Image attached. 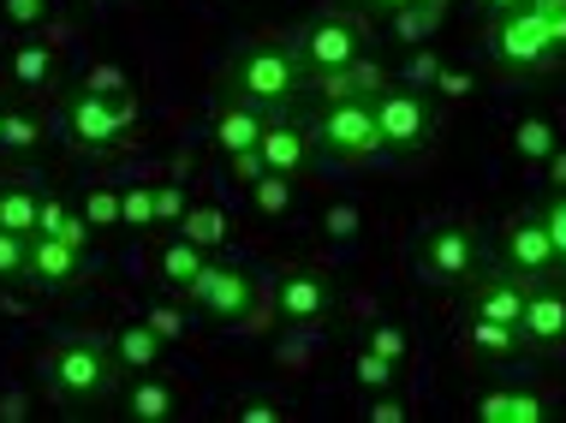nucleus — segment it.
I'll return each mask as SVG.
<instances>
[{"label": "nucleus", "mask_w": 566, "mask_h": 423, "mask_svg": "<svg viewBox=\"0 0 566 423\" xmlns=\"http://www.w3.org/2000/svg\"><path fill=\"white\" fill-rule=\"evenodd\" d=\"M0 12H7V24H19V30L49 24V0H0Z\"/></svg>", "instance_id": "obj_40"}, {"label": "nucleus", "mask_w": 566, "mask_h": 423, "mask_svg": "<svg viewBox=\"0 0 566 423\" xmlns=\"http://www.w3.org/2000/svg\"><path fill=\"white\" fill-rule=\"evenodd\" d=\"M436 7H448V0H436Z\"/></svg>", "instance_id": "obj_52"}, {"label": "nucleus", "mask_w": 566, "mask_h": 423, "mask_svg": "<svg viewBox=\"0 0 566 423\" xmlns=\"http://www.w3.org/2000/svg\"><path fill=\"white\" fill-rule=\"evenodd\" d=\"M501 268L518 275L525 286L560 275V256H555V245H548V233H543V215H513L507 226H501Z\"/></svg>", "instance_id": "obj_9"}, {"label": "nucleus", "mask_w": 566, "mask_h": 423, "mask_svg": "<svg viewBox=\"0 0 566 423\" xmlns=\"http://www.w3.org/2000/svg\"><path fill=\"white\" fill-rule=\"evenodd\" d=\"M149 198H156V226H167V221L179 226V215H186V191H179L174 179H167V186H149Z\"/></svg>", "instance_id": "obj_41"}, {"label": "nucleus", "mask_w": 566, "mask_h": 423, "mask_svg": "<svg viewBox=\"0 0 566 423\" xmlns=\"http://www.w3.org/2000/svg\"><path fill=\"white\" fill-rule=\"evenodd\" d=\"M149 226H156V198H149V186L119 191V233H149Z\"/></svg>", "instance_id": "obj_33"}, {"label": "nucleus", "mask_w": 566, "mask_h": 423, "mask_svg": "<svg viewBox=\"0 0 566 423\" xmlns=\"http://www.w3.org/2000/svg\"><path fill=\"white\" fill-rule=\"evenodd\" d=\"M227 89L244 96L251 108H286V102L304 89V66L293 49H281V42H251V49L233 54V66H227Z\"/></svg>", "instance_id": "obj_2"}, {"label": "nucleus", "mask_w": 566, "mask_h": 423, "mask_svg": "<svg viewBox=\"0 0 566 423\" xmlns=\"http://www.w3.org/2000/svg\"><path fill=\"white\" fill-rule=\"evenodd\" d=\"M531 7L548 19V36H555V49L566 54V0H531Z\"/></svg>", "instance_id": "obj_46"}, {"label": "nucleus", "mask_w": 566, "mask_h": 423, "mask_svg": "<svg viewBox=\"0 0 566 423\" xmlns=\"http://www.w3.org/2000/svg\"><path fill=\"white\" fill-rule=\"evenodd\" d=\"M114 358H119V370H126V376L156 370V364H161V335L144 322V316H137V322H126V328L114 335Z\"/></svg>", "instance_id": "obj_20"}, {"label": "nucleus", "mask_w": 566, "mask_h": 423, "mask_svg": "<svg viewBox=\"0 0 566 423\" xmlns=\"http://www.w3.org/2000/svg\"><path fill=\"white\" fill-rule=\"evenodd\" d=\"M233 417H239V423H281L286 412H281V405H274L269 394H251V400L233 405Z\"/></svg>", "instance_id": "obj_42"}, {"label": "nucleus", "mask_w": 566, "mask_h": 423, "mask_svg": "<svg viewBox=\"0 0 566 423\" xmlns=\"http://www.w3.org/2000/svg\"><path fill=\"white\" fill-rule=\"evenodd\" d=\"M137 102L126 96H96V89H72L66 96V138L78 149H119L132 138Z\"/></svg>", "instance_id": "obj_6"}, {"label": "nucleus", "mask_w": 566, "mask_h": 423, "mask_svg": "<svg viewBox=\"0 0 566 423\" xmlns=\"http://www.w3.org/2000/svg\"><path fill=\"white\" fill-rule=\"evenodd\" d=\"M518 340L531 352H560L566 346V286L537 281L525 293V316H518Z\"/></svg>", "instance_id": "obj_14"}, {"label": "nucleus", "mask_w": 566, "mask_h": 423, "mask_svg": "<svg viewBox=\"0 0 566 423\" xmlns=\"http://www.w3.org/2000/svg\"><path fill=\"white\" fill-rule=\"evenodd\" d=\"M483 251H478V233L459 221H441L430 226V233L418 239V251H411V275H418L423 286H441V293H453V286H465L471 275H478Z\"/></svg>", "instance_id": "obj_3"}, {"label": "nucleus", "mask_w": 566, "mask_h": 423, "mask_svg": "<svg viewBox=\"0 0 566 423\" xmlns=\"http://www.w3.org/2000/svg\"><path fill=\"white\" fill-rule=\"evenodd\" d=\"M352 382H358L364 394H381V388L400 382V364L381 358V352H370V346H358V358H352Z\"/></svg>", "instance_id": "obj_30"}, {"label": "nucleus", "mask_w": 566, "mask_h": 423, "mask_svg": "<svg viewBox=\"0 0 566 423\" xmlns=\"http://www.w3.org/2000/svg\"><path fill=\"white\" fill-rule=\"evenodd\" d=\"M119 358L114 346L102 340H60L42 352V382H49V394L60 405H72V412H84V405H102L119 388Z\"/></svg>", "instance_id": "obj_1"}, {"label": "nucleus", "mask_w": 566, "mask_h": 423, "mask_svg": "<svg viewBox=\"0 0 566 423\" xmlns=\"http://www.w3.org/2000/svg\"><path fill=\"white\" fill-rule=\"evenodd\" d=\"M364 346L381 352V358H394V364H406V358H411V340H406L400 322H370V328H364Z\"/></svg>", "instance_id": "obj_34"}, {"label": "nucleus", "mask_w": 566, "mask_h": 423, "mask_svg": "<svg viewBox=\"0 0 566 423\" xmlns=\"http://www.w3.org/2000/svg\"><path fill=\"white\" fill-rule=\"evenodd\" d=\"M84 89H96V96H126V72H119V66H108V60H102V66H90Z\"/></svg>", "instance_id": "obj_43"}, {"label": "nucleus", "mask_w": 566, "mask_h": 423, "mask_svg": "<svg viewBox=\"0 0 566 423\" xmlns=\"http://www.w3.org/2000/svg\"><path fill=\"white\" fill-rule=\"evenodd\" d=\"M525 293H531V286L518 275H507V268H478V275L465 281V316H489V322L518 328V316H525Z\"/></svg>", "instance_id": "obj_13"}, {"label": "nucleus", "mask_w": 566, "mask_h": 423, "mask_svg": "<svg viewBox=\"0 0 566 423\" xmlns=\"http://www.w3.org/2000/svg\"><path fill=\"white\" fill-rule=\"evenodd\" d=\"M543 233H548V245H555L560 268H566V186L548 191V203H543Z\"/></svg>", "instance_id": "obj_35"}, {"label": "nucleus", "mask_w": 566, "mask_h": 423, "mask_svg": "<svg viewBox=\"0 0 566 423\" xmlns=\"http://www.w3.org/2000/svg\"><path fill=\"white\" fill-rule=\"evenodd\" d=\"M42 114H30V108H7V119H0V149L7 156H24V149H36L42 144Z\"/></svg>", "instance_id": "obj_29"}, {"label": "nucleus", "mask_w": 566, "mask_h": 423, "mask_svg": "<svg viewBox=\"0 0 566 423\" xmlns=\"http://www.w3.org/2000/svg\"><path fill=\"white\" fill-rule=\"evenodd\" d=\"M203 263H209V251H197L191 239L179 233V239H167V245H161V256H156V275H161L167 293H179V298H186V293H191V281H197V268H203Z\"/></svg>", "instance_id": "obj_19"}, {"label": "nucleus", "mask_w": 566, "mask_h": 423, "mask_svg": "<svg viewBox=\"0 0 566 423\" xmlns=\"http://www.w3.org/2000/svg\"><path fill=\"white\" fill-rule=\"evenodd\" d=\"M304 84L316 89L323 102H340V96H376L381 84H388V72L376 66V60H352V66H328V72H304Z\"/></svg>", "instance_id": "obj_17"}, {"label": "nucleus", "mask_w": 566, "mask_h": 423, "mask_svg": "<svg viewBox=\"0 0 566 423\" xmlns=\"http://www.w3.org/2000/svg\"><path fill=\"white\" fill-rule=\"evenodd\" d=\"M328 310H334L328 275H316V268H286L281 286H274V316H281L286 328H316Z\"/></svg>", "instance_id": "obj_11"}, {"label": "nucleus", "mask_w": 566, "mask_h": 423, "mask_svg": "<svg viewBox=\"0 0 566 423\" xmlns=\"http://www.w3.org/2000/svg\"><path fill=\"white\" fill-rule=\"evenodd\" d=\"M436 72H441V60L418 42V49H411V60L400 66V84H406V89H436Z\"/></svg>", "instance_id": "obj_37"}, {"label": "nucleus", "mask_w": 566, "mask_h": 423, "mask_svg": "<svg viewBox=\"0 0 566 423\" xmlns=\"http://www.w3.org/2000/svg\"><path fill=\"white\" fill-rule=\"evenodd\" d=\"M358 226H364L358 203H334L328 215H323V233L334 239V245H352V239H358Z\"/></svg>", "instance_id": "obj_38"}, {"label": "nucleus", "mask_w": 566, "mask_h": 423, "mask_svg": "<svg viewBox=\"0 0 566 423\" xmlns=\"http://www.w3.org/2000/svg\"><path fill=\"white\" fill-rule=\"evenodd\" d=\"M0 119H7V102H0Z\"/></svg>", "instance_id": "obj_51"}, {"label": "nucleus", "mask_w": 566, "mask_h": 423, "mask_svg": "<svg viewBox=\"0 0 566 423\" xmlns=\"http://www.w3.org/2000/svg\"><path fill=\"white\" fill-rule=\"evenodd\" d=\"M441 12H448V7H436V0H406V7H394V36H400L406 49H418V42L436 36Z\"/></svg>", "instance_id": "obj_27"}, {"label": "nucleus", "mask_w": 566, "mask_h": 423, "mask_svg": "<svg viewBox=\"0 0 566 423\" xmlns=\"http://www.w3.org/2000/svg\"><path fill=\"white\" fill-rule=\"evenodd\" d=\"M179 233H186L197 251H221V245H227V215H221L216 203H186V215H179Z\"/></svg>", "instance_id": "obj_26"}, {"label": "nucleus", "mask_w": 566, "mask_h": 423, "mask_svg": "<svg viewBox=\"0 0 566 423\" xmlns=\"http://www.w3.org/2000/svg\"><path fill=\"white\" fill-rule=\"evenodd\" d=\"M478 7H489V12H513V7H525V0H478Z\"/></svg>", "instance_id": "obj_49"}, {"label": "nucleus", "mask_w": 566, "mask_h": 423, "mask_svg": "<svg viewBox=\"0 0 566 423\" xmlns=\"http://www.w3.org/2000/svg\"><path fill=\"white\" fill-rule=\"evenodd\" d=\"M36 198L42 191H30L24 179H0V226H12V233H36Z\"/></svg>", "instance_id": "obj_28"}, {"label": "nucleus", "mask_w": 566, "mask_h": 423, "mask_svg": "<svg viewBox=\"0 0 566 423\" xmlns=\"http://www.w3.org/2000/svg\"><path fill=\"white\" fill-rule=\"evenodd\" d=\"M364 54V24L346 12H323L298 30V66L304 72H328V66H352Z\"/></svg>", "instance_id": "obj_10"}, {"label": "nucleus", "mask_w": 566, "mask_h": 423, "mask_svg": "<svg viewBox=\"0 0 566 423\" xmlns=\"http://www.w3.org/2000/svg\"><path fill=\"white\" fill-rule=\"evenodd\" d=\"M174 405H179L174 388H167L156 370H144V376L132 382V394H126V417H137V423H167V417H174Z\"/></svg>", "instance_id": "obj_23"}, {"label": "nucleus", "mask_w": 566, "mask_h": 423, "mask_svg": "<svg viewBox=\"0 0 566 423\" xmlns=\"http://www.w3.org/2000/svg\"><path fill=\"white\" fill-rule=\"evenodd\" d=\"M24 281L36 286V293H66V286L84 281V251L66 245V239H54V233H30Z\"/></svg>", "instance_id": "obj_12"}, {"label": "nucleus", "mask_w": 566, "mask_h": 423, "mask_svg": "<svg viewBox=\"0 0 566 423\" xmlns=\"http://www.w3.org/2000/svg\"><path fill=\"white\" fill-rule=\"evenodd\" d=\"M513 149H518L525 161H548V156H555V126H548L543 114H525V119L513 126Z\"/></svg>", "instance_id": "obj_31"}, {"label": "nucleus", "mask_w": 566, "mask_h": 423, "mask_svg": "<svg viewBox=\"0 0 566 423\" xmlns=\"http://www.w3.org/2000/svg\"><path fill=\"white\" fill-rule=\"evenodd\" d=\"M465 352H483V358H518V352H525V340H518V328H507V322H489V316H465Z\"/></svg>", "instance_id": "obj_24"}, {"label": "nucleus", "mask_w": 566, "mask_h": 423, "mask_svg": "<svg viewBox=\"0 0 566 423\" xmlns=\"http://www.w3.org/2000/svg\"><path fill=\"white\" fill-rule=\"evenodd\" d=\"M471 84H478V78H471L465 66H441V72H436V89H441V96H448V102L471 96Z\"/></svg>", "instance_id": "obj_45"}, {"label": "nucleus", "mask_w": 566, "mask_h": 423, "mask_svg": "<svg viewBox=\"0 0 566 423\" xmlns=\"http://www.w3.org/2000/svg\"><path fill=\"white\" fill-rule=\"evenodd\" d=\"M376 108V126H381V149H400V156H418L430 149L436 138V114L423 102V89H406V84H381L370 96Z\"/></svg>", "instance_id": "obj_7"}, {"label": "nucleus", "mask_w": 566, "mask_h": 423, "mask_svg": "<svg viewBox=\"0 0 566 423\" xmlns=\"http://www.w3.org/2000/svg\"><path fill=\"white\" fill-rule=\"evenodd\" d=\"M370 7H381V12H394V7H406V0H370Z\"/></svg>", "instance_id": "obj_50"}, {"label": "nucleus", "mask_w": 566, "mask_h": 423, "mask_svg": "<svg viewBox=\"0 0 566 423\" xmlns=\"http://www.w3.org/2000/svg\"><path fill=\"white\" fill-rule=\"evenodd\" d=\"M191 305L203 310V322H216V328H239L244 316L256 310V281L244 275L239 263H203L197 268V281H191Z\"/></svg>", "instance_id": "obj_8"}, {"label": "nucleus", "mask_w": 566, "mask_h": 423, "mask_svg": "<svg viewBox=\"0 0 566 423\" xmlns=\"http://www.w3.org/2000/svg\"><path fill=\"white\" fill-rule=\"evenodd\" d=\"M12 78H19V89H54L60 84V54L49 42H19V49H12Z\"/></svg>", "instance_id": "obj_21"}, {"label": "nucleus", "mask_w": 566, "mask_h": 423, "mask_svg": "<svg viewBox=\"0 0 566 423\" xmlns=\"http://www.w3.org/2000/svg\"><path fill=\"white\" fill-rule=\"evenodd\" d=\"M251 209L263 221H286L298 209V186H293V173H263V179H251Z\"/></svg>", "instance_id": "obj_25"}, {"label": "nucleus", "mask_w": 566, "mask_h": 423, "mask_svg": "<svg viewBox=\"0 0 566 423\" xmlns=\"http://www.w3.org/2000/svg\"><path fill=\"white\" fill-rule=\"evenodd\" d=\"M548 186H566V149H555V156H548Z\"/></svg>", "instance_id": "obj_48"}, {"label": "nucleus", "mask_w": 566, "mask_h": 423, "mask_svg": "<svg viewBox=\"0 0 566 423\" xmlns=\"http://www.w3.org/2000/svg\"><path fill=\"white\" fill-rule=\"evenodd\" d=\"M263 108H251L244 96H233V89H221L216 96V144H221V156L233 161V156H251L256 138H263Z\"/></svg>", "instance_id": "obj_16"}, {"label": "nucleus", "mask_w": 566, "mask_h": 423, "mask_svg": "<svg viewBox=\"0 0 566 423\" xmlns=\"http://www.w3.org/2000/svg\"><path fill=\"white\" fill-rule=\"evenodd\" d=\"M78 215L90 221V233H119V191H108V186H90Z\"/></svg>", "instance_id": "obj_32"}, {"label": "nucleus", "mask_w": 566, "mask_h": 423, "mask_svg": "<svg viewBox=\"0 0 566 423\" xmlns=\"http://www.w3.org/2000/svg\"><path fill=\"white\" fill-rule=\"evenodd\" d=\"M24 251H30V233L0 226V281H24Z\"/></svg>", "instance_id": "obj_36"}, {"label": "nucleus", "mask_w": 566, "mask_h": 423, "mask_svg": "<svg viewBox=\"0 0 566 423\" xmlns=\"http://www.w3.org/2000/svg\"><path fill=\"white\" fill-rule=\"evenodd\" d=\"M411 417V405L394 394V388H381V394L364 400V423H406Z\"/></svg>", "instance_id": "obj_39"}, {"label": "nucleus", "mask_w": 566, "mask_h": 423, "mask_svg": "<svg viewBox=\"0 0 566 423\" xmlns=\"http://www.w3.org/2000/svg\"><path fill=\"white\" fill-rule=\"evenodd\" d=\"M311 138L323 144L334 161H370V156H381V126H376L370 96L323 102V114L311 119Z\"/></svg>", "instance_id": "obj_4"}, {"label": "nucleus", "mask_w": 566, "mask_h": 423, "mask_svg": "<svg viewBox=\"0 0 566 423\" xmlns=\"http://www.w3.org/2000/svg\"><path fill=\"white\" fill-rule=\"evenodd\" d=\"M256 156H263V173H304L311 161V119H286L269 114L263 119V138H256Z\"/></svg>", "instance_id": "obj_15"}, {"label": "nucleus", "mask_w": 566, "mask_h": 423, "mask_svg": "<svg viewBox=\"0 0 566 423\" xmlns=\"http://www.w3.org/2000/svg\"><path fill=\"white\" fill-rule=\"evenodd\" d=\"M471 412H478V423H543L548 405L525 388H483Z\"/></svg>", "instance_id": "obj_18"}, {"label": "nucleus", "mask_w": 566, "mask_h": 423, "mask_svg": "<svg viewBox=\"0 0 566 423\" xmlns=\"http://www.w3.org/2000/svg\"><path fill=\"white\" fill-rule=\"evenodd\" d=\"M30 417V400L24 394H0V423H24Z\"/></svg>", "instance_id": "obj_47"}, {"label": "nucleus", "mask_w": 566, "mask_h": 423, "mask_svg": "<svg viewBox=\"0 0 566 423\" xmlns=\"http://www.w3.org/2000/svg\"><path fill=\"white\" fill-rule=\"evenodd\" d=\"M144 322H149V328H156V335H161V346L186 335V316H179L174 305H156V310H144Z\"/></svg>", "instance_id": "obj_44"}, {"label": "nucleus", "mask_w": 566, "mask_h": 423, "mask_svg": "<svg viewBox=\"0 0 566 423\" xmlns=\"http://www.w3.org/2000/svg\"><path fill=\"white\" fill-rule=\"evenodd\" d=\"M36 233H54V239H66V245H78V251L90 245V221L66 198H54V191L36 198Z\"/></svg>", "instance_id": "obj_22"}, {"label": "nucleus", "mask_w": 566, "mask_h": 423, "mask_svg": "<svg viewBox=\"0 0 566 423\" xmlns=\"http://www.w3.org/2000/svg\"><path fill=\"white\" fill-rule=\"evenodd\" d=\"M489 54L501 60L507 72H548L560 60L555 36H548V19L537 7H513V12H495V30H489Z\"/></svg>", "instance_id": "obj_5"}]
</instances>
